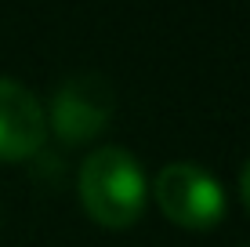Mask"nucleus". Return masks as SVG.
Wrapping results in <instances>:
<instances>
[{
	"label": "nucleus",
	"instance_id": "2",
	"mask_svg": "<svg viewBox=\"0 0 250 247\" xmlns=\"http://www.w3.org/2000/svg\"><path fill=\"white\" fill-rule=\"evenodd\" d=\"M152 197L174 225L207 233L225 218V189L200 164H167L152 182Z\"/></svg>",
	"mask_w": 250,
	"mask_h": 247
},
{
	"label": "nucleus",
	"instance_id": "4",
	"mask_svg": "<svg viewBox=\"0 0 250 247\" xmlns=\"http://www.w3.org/2000/svg\"><path fill=\"white\" fill-rule=\"evenodd\" d=\"M47 138V113L29 88L0 76V160H29Z\"/></svg>",
	"mask_w": 250,
	"mask_h": 247
},
{
	"label": "nucleus",
	"instance_id": "1",
	"mask_svg": "<svg viewBox=\"0 0 250 247\" xmlns=\"http://www.w3.org/2000/svg\"><path fill=\"white\" fill-rule=\"evenodd\" d=\"M80 203L102 229H131L145 211L149 182L142 164L120 146L94 149L80 167Z\"/></svg>",
	"mask_w": 250,
	"mask_h": 247
},
{
	"label": "nucleus",
	"instance_id": "5",
	"mask_svg": "<svg viewBox=\"0 0 250 247\" xmlns=\"http://www.w3.org/2000/svg\"><path fill=\"white\" fill-rule=\"evenodd\" d=\"M239 197H243V207L250 211V160H247L243 175H239Z\"/></svg>",
	"mask_w": 250,
	"mask_h": 247
},
{
	"label": "nucleus",
	"instance_id": "3",
	"mask_svg": "<svg viewBox=\"0 0 250 247\" xmlns=\"http://www.w3.org/2000/svg\"><path fill=\"white\" fill-rule=\"evenodd\" d=\"M113 109H116V95L105 76L80 73V76H69L55 91L47 127L65 146H80V142L105 131V124L113 120Z\"/></svg>",
	"mask_w": 250,
	"mask_h": 247
}]
</instances>
